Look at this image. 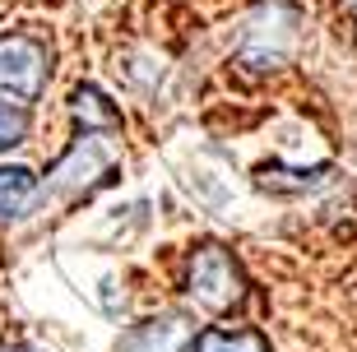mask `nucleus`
I'll return each instance as SVG.
<instances>
[{
  "label": "nucleus",
  "mask_w": 357,
  "mask_h": 352,
  "mask_svg": "<svg viewBox=\"0 0 357 352\" xmlns=\"http://www.w3.org/2000/svg\"><path fill=\"white\" fill-rule=\"evenodd\" d=\"M353 14H357V0H353Z\"/></svg>",
  "instance_id": "9d476101"
},
{
  "label": "nucleus",
  "mask_w": 357,
  "mask_h": 352,
  "mask_svg": "<svg viewBox=\"0 0 357 352\" xmlns=\"http://www.w3.org/2000/svg\"><path fill=\"white\" fill-rule=\"evenodd\" d=\"M102 171H107L102 144H98V139H79L66 158H61V167H56L52 176H56V185H61V190H75V185H89L93 176H102Z\"/></svg>",
  "instance_id": "20e7f679"
},
{
  "label": "nucleus",
  "mask_w": 357,
  "mask_h": 352,
  "mask_svg": "<svg viewBox=\"0 0 357 352\" xmlns=\"http://www.w3.org/2000/svg\"><path fill=\"white\" fill-rule=\"evenodd\" d=\"M75 121H79L84 130H121V112L107 102V93L93 89V84L75 89Z\"/></svg>",
  "instance_id": "39448f33"
},
{
  "label": "nucleus",
  "mask_w": 357,
  "mask_h": 352,
  "mask_svg": "<svg viewBox=\"0 0 357 352\" xmlns=\"http://www.w3.org/2000/svg\"><path fill=\"white\" fill-rule=\"evenodd\" d=\"M0 89L14 93V98H42L47 89V47L33 38H0Z\"/></svg>",
  "instance_id": "f03ea898"
},
{
  "label": "nucleus",
  "mask_w": 357,
  "mask_h": 352,
  "mask_svg": "<svg viewBox=\"0 0 357 352\" xmlns=\"http://www.w3.org/2000/svg\"><path fill=\"white\" fill-rule=\"evenodd\" d=\"M38 195V176L28 167H0V218L24 213Z\"/></svg>",
  "instance_id": "0eeeda50"
},
{
  "label": "nucleus",
  "mask_w": 357,
  "mask_h": 352,
  "mask_svg": "<svg viewBox=\"0 0 357 352\" xmlns=\"http://www.w3.org/2000/svg\"><path fill=\"white\" fill-rule=\"evenodd\" d=\"M190 339H195V325L185 315H158V320H144L130 334H121L116 352H185Z\"/></svg>",
  "instance_id": "7ed1b4c3"
},
{
  "label": "nucleus",
  "mask_w": 357,
  "mask_h": 352,
  "mask_svg": "<svg viewBox=\"0 0 357 352\" xmlns=\"http://www.w3.org/2000/svg\"><path fill=\"white\" fill-rule=\"evenodd\" d=\"M185 287H190V297H195L204 311H232V306L246 297V274H241V264L232 260V250L199 246L195 255H190V269H185Z\"/></svg>",
  "instance_id": "f257e3e1"
},
{
  "label": "nucleus",
  "mask_w": 357,
  "mask_h": 352,
  "mask_svg": "<svg viewBox=\"0 0 357 352\" xmlns=\"http://www.w3.org/2000/svg\"><path fill=\"white\" fill-rule=\"evenodd\" d=\"M0 352H28V348H0Z\"/></svg>",
  "instance_id": "1a4fd4ad"
},
{
  "label": "nucleus",
  "mask_w": 357,
  "mask_h": 352,
  "mask_svg": "<svg viewBox=\"0 0 357 352\" xmlns=\"http://www.w3.org/2000/svg\"><path fill=\"white\" fill-rule=\"evenodd\" d=\"M185 352H269V343L251 329H204L190 339Z\"/></svg>",
  "instance_id": "423d86ee"
},
{
  "label": "nucleus",
  "mask_w": 357,
  "mask_h": 352,
  "mask_svg": "<svg viewBox=\"0 0 357 352\" xmlns=\"http://www.w3.org/2000/svg\"><path fill=\"white\" fill-rule=\"evenodd\" d=\"M24 139H28V112L0 102V153H10L14 144H24Z\"/></svg>",
  "instance_id": "6e6552de"
}]
</instances>
